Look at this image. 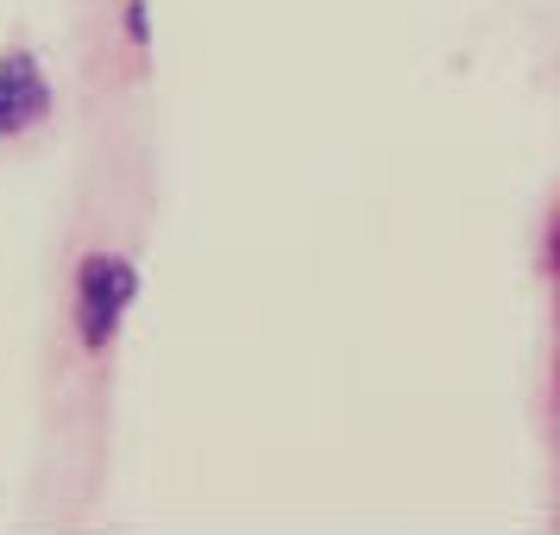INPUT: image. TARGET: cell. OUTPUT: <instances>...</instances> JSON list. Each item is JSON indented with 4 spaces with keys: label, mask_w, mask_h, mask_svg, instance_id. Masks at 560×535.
<instances>
[{
    "label": "cell",
    "mask_w": 560,
    "mask_h": 535,
    "mask_svg": "<svg viewBox=\"0 0 560 535\" xmlns=\"http://www.w3.org/2000/svg\"><path fill=\"white\" fill-rule=\"evenodd\" d=\"M127 303H132V271L127 265H120V258H89V265H82V340L102 347Z\"/></svg>",
    "instance_id": "cell-1"
},
{
    "label": "cell",
    "mask_w": 560,
    "mask_h": 535,
    "mask_svg": "<svg viewBox=\"0 0 560 535\" xmlns=\"http://www.w3.org/2000/svg\"><path fill=\"white\" fill-rule=\"evenodd\" d=\"M45 82H38V70H32V57H7L0 63V132H20L32 127L38 114H45Z\"/></svg>",
    "instance_id": "cell-2"
}]
</instances>
